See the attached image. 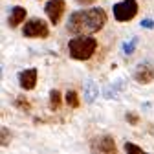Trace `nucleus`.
Here are the masks:
<instances>
[{"label": "nucleus", "mask_w": 154, "mask_h": 154, "mask_svg": "<svg viewBox=\"0 0 154 154\" xmlns=\"http://www.w3.org/2000/svg\"><path fill=\"white\" fill-rule=\"evenodd\" d=\"M118 86H116V85H106L105 88H103V95H105V97L106 99H116V97H118Z\"/></svg>", "instance_id": "13"}, {"label": "nucleus", "mask_w": 154, "mask_h": 154, "mask_svg": "<svg viewBox=\"0 0 154 154\" xmlns=\"http://www.w3.org/2000/svg\"><path fill=\"white\" fill-rule=\"evenodd\" d=\"M15 105H17L18 108H24V110H29V103H28L26 99H22V97H18V99L15 101Z\"/></svg>", "instance_id": "17"}, {"label": "nucleus", "mask_w": 154, "mask_h": 154, "mask_svg": "<svg viewBox=\"0 0 154 154\" xmlns=\"http://www.w3.org/2000/svg\"><path fill=\"white\" fill-rule=\"evenodd\" d=\"M125 150H127V152H143L141 147L134 145V143H125Z\"/></svg>", "instance_id": "16"}, {"label": "nucleus", "mask_w": 154, "mask_h": 154, "mask_svg": "<svg viewBox=\"0 0 154 154\" xmlns=\"http://www.w3.org/2000/svg\"><path fill=\"white\" fill-rule=\"evenodd\" d=\"M94 150H99V152H116V143L112 138L105 136V138H99V140H95L94 145H92Z\"/></svg>", "instance_id": "10"}, {"label": "nucleus", "mask_w": 154, "mask_h": 154, "mask_svg": "<svg viewBox=\"0 0 154 154\" xmlns=\"http://www.w3.org/2000/svg\"><path fill=\"white\" fill-rule=\"evenodd\" d=\"M138 44H140V38H138V37H130L128 41H125L123 46H121V48H123V53H125V55H132L134 51H136Z\"/></svg>", "instance_id": "11"}, {"label": "nucleus", "mask_w": 154, "mask_h": 154, "mask_svg": "<svg viewBox=\"0 0 154 154\" xmlns=\"http://www.w3.org/2000/svg\"><path fill=\"white\" fill-rule=\"evenodd\" d=\"M24 18H26V9L20 8V6H15V8H11V11H9L8 24H9L11 28H17L20 22H24Z\"/></svg>", "instance_id": "9"}, {"label": "nucleus", "mask_w": 154, "mask_h": 154, "mask_svg": "<svg viewBox=\"0 0 154 154\" xmlns=\"http://www.w3.org/2000/svg\"><path fill=\"white\" fill-rule=\"evenodd\" d=\"M127 121L130 123V125H138L140 123V118H138V114H134V112H127Z\"/></svg>", "instance_id": "15"}, {"label": "nucleus", "mask_w": 154, "mask_h": 154, "mask_svg": "<svg viewBox=\"0 0 154 154\" xmlns=\"http://www.w3.org/2000/svg\"><path fill=\"white\" fill-rule=\"evenodd\" d=\"M18 83L24 90H33L35 85H37V70L31 68V70H24L18 73Z\"/></svg>", "instance_id": "7"}, {"label": "nucleus", "mask_w": 154, "mask_h": 154, "mask_svg": "<svg viewBox=\"0 0 154 154\" xmlns=\"http://www.w3.org/2000/svg\"><path fill=\"white\" fill-rule=\"evenodd\" d=\"M138 13V2L136 0H123L114 6V18L118 22H127L134 18Z\"/></svg>", "instance_id": "3"}, {"label": "nucleus", "mask_w": 154, "mask_h": 154, "mask_svg": "<svg viewBox=\"0 0 154 154\" xmlns=\"http://www.w3.org/2000/svg\"><path fill=\"white\" fill-rule=\"evenodd\" d=\"M11 140H8V128H2V147H6Z\"/></svg>", "instance_id": "19"}, {"label": "nucleus", "mask_w": 154, "mask_h": 154, "mask_svg": "<svg viewBox=\"0 0 154 154\" xmlns=\"http://www.w3.org/2000/svg\"><path fill=\"white\" fill-rule=\"evenodd\" d=\"M66 103H68L72 108H77V106H79V97H77V94H75L73 90H70V92L66 94Z\"/></svg>", "instance_id": "14"}, {"label": "nucleus", "mask_w": 154, "mask_h": 154, "mask_svg": "<svg viewBox=\"0 0 154 154\" xmlns=\"http://www.w3.org/2000/svg\"><path fill=\"white\" fill-rule=\"evenodd\" d=\"M48 33L50 29L42 18H31V20L24 24V35L29 38H46Z\"/></svg>", "instance_id": "4"}, {"label": "nucleus", "mask_w": 154, "mask_h": 154, "mask_svg": "<svg viewBox=\"0 0 154 154\" xmlns=\"http://www.w3.org/2000/svg\"><path fill=\"white\" fill-rule=\"evenodd\" d=\"M106 22V13L101 8L75 11L68 18V31L72 35H92L99 31Z\"/></svg>", "instance_id": "1"}, {"label": "nucleus", "mask_w": 154, "mask_h": 154, "mask_svg": "<svg viewBox=\"0 0 154 154\" xmlns=\"http://www.w3.org/2000/svg\"><path fill=\"white\" fill-rule=\"evenodd\" d=\"M77 4H81V6H90V4H94L95 0H75Z\"/></svg>", "instance_id": "20"}, {"label": "nucleus", "mask_w": 154, "mask_h": 154, "mask_svg": "<svg viewBox=\"0 0 154 154\" xmlns=\"http://www.w3.org/2000/svg\"><path fill=\"white\" fill-rule=\"evenodd\" d=\"M97 95H99L97 85H95L92 79H88V81L85 83V88H83V99L90 105V103H94L95 99H97Z\"/></svg>", "instance_id": "8"}, {"label": "nucleus", "mask_w": 154, "mask_h": 154, "mask_svg": "<svg viewBox=\"0 0 154 154\" xmlns=\"http://www.w3.org/2000/svg\"><path fill=\"white\" fill-rule=\"evenodd\" d=\"M95 48H97V41L94 37H88V35H75L70 38L68 42V50H70V55L72 59L75 61H86L94 55Z\"/></svg>", "instance_id": "2"}, {"label": "nucleus", "mask_w": 154, "mask_h": 154, "mask_svg": "<svg viewBox=\"0 0 154 154\" xmlns=\"http://www.w3.org/2000/svg\"><path fill=\"white\" fill-rule=\"evenodd\" d=\"M140 24H141V28H145V29H154V20H150V18H143Z\"/></svg>", "instance_id": "18"}, {"label": "nucleus", "mask_w": 154, "mask_h": 154, "mask_svg": "<svg viewBox=\"0 0 154 154\" xmlns=\"http://www.w3.org/2000/svg\"><path fill=\"white\" fill-rule=\"evenodd\" d=\"M50 106H51V110H57V108L61 106V94L57 92V90L50 92Z\"/></svg>", "instance_id": "12"}, {"label": "nucleus", "mask_w": 154, "mask_h": 154, "mask_svg": "<svg viewBox=\"0 0 154 154\" xmlns=\"http://www.w3.org/2000/svg\"><path fill=\"white\" fill-rule=\"evenodd\" d=\"M64 8H66L64 0H50V2L46 4L44 11H46L50 22H51L53 26L61 22V18H63V15H64Z\"/></svg>", "instance_id": "5"}, {"label": "nucleus", "mask_w": 154, "mask_h": 154, "mask_svg": "<svg viewBox=\"0 0 154 154\" xmlns=\"http://www.w3.org/2000/svg\"><path fill=\"white\" fill-rule=\"evenodd\" d=\"M134 79H136L140 85H149L154 81V66L150 63H140L134 70Z\"/></svg>", "instance_id": "6"}]
</instances>
